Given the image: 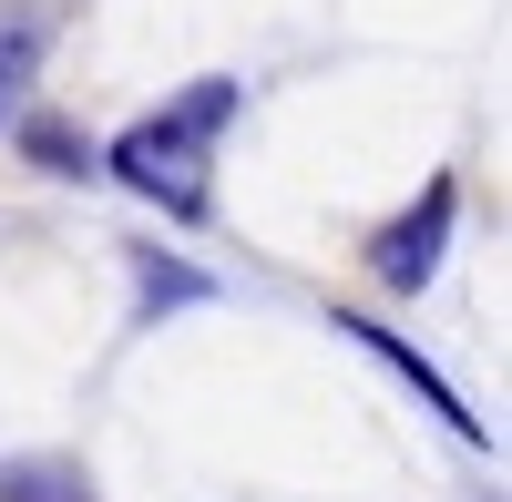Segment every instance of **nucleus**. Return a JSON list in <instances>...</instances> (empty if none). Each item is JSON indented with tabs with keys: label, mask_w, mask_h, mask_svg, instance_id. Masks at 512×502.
Instances as JSON below:
<instances>
[{
	"label": "nucleus",
	"mask_w": 512,
	"mask_h": 502,
	"mask_svg": "<svg viewBox=\"0 0 512 502\" xmlns=\"http://www.w3.org/2000/svg\"><path fill=\"white\" fill-rule=\"evenodd\" d=\"M21 154L41 164V175H93V144H82L72 123H52V113H31V123H21Z\"/></svg>",
	"instance_id": "obj_5"
},
{
	"label": "nucleus",
	"mask_w": 512,
	"mask_h": 502,
	"mask_svg": "<svg viewBox=\"0 0 512 502\" xmlns=\"http://www.w3.org/2000/svg\"><path fill=\"white\" fill-rule=\"evenodd\" d=\"M328 328H338V339H359L369 359H390V369H400V380H410L420 400H431V410H441V421H451L461 441H482V421H472V410H461V390L441 380V369H431V359H410V349H400V339H390V328H379V318H359V308H328Z\"/></svg>",
	"instance_id": "obj_3"
},
{
	"label": "nucleus",
	"mask_w": 512,
	"mask_h": 502,
	"mask_svg": "<svg viewBox=\"0 0 512 502\" xmlns=\"http://www.w3.org/2000/svg\"><path fill=\"white\" fill-rule=\"evenodd\" d=\"M236 103H246V82H226V72H205L195 93H175L164 113H144L134 134L113 144V175L134 185L144 205H164V216H205V154H216V134L236 123Z\"/></svg>",
	"instance_id": "obj_1"
},
{
	"label": "nucleus",
	"mask_w": 512,
	"mask_h": 502,
	"mask_svg": "<svg viewBox=\"0 0 512 502\" xmlns=\"http://www.w3.org/2000/svg\"><path fill=\"white\" fill-rule=\"evenodd\" d=\"M31 62H41V21H0V113L21 103V82H31Z\"/></svg>",
	"instance_id": "obj_6"
},
{
	"label": "nucleus",
	"mask_w": 512,
	"mask_h": 502,
	"mask_svg": "<svg viewBox=\"0 0 512 502\" xmlns=\"http://www.w3.org/2000/svg\"><path fill=\"white\" fill-rule=\"evenodd\" d=\"M185 298H205V277H195V267H164V257H144V308H185Z\"/></svg>",
	"instance_id": "obj_7"
},
{
	"label": "nucleus",
	"mask_w": 512,
	"mask_h": 502,
	"mask_svg": "<svg viewBox=\"0 0 512 502\" xmlns=\"http://www.w3.org/2000/svg\"><path fill=\"white\" fill-rule=\"evenodd\" d=\"M0 502H93L72 462H0Z\"/></svg>",
	"instance_id": "obj_4"
},
{
	"label": "nucleus",
	"mask_w": 512,
	"mask_h": 502,
	"mask_svg": "<svg viewBox=\"0 0 512 502\" xmlns=\"http://www.w3.org/2000/svg\"><path fill=\"white\" fill-rule=\"evenodd\" d=\"M451 216H461V185H451V175H431V185H420V205H410V216H390V226L369 236V277H379V287H400V298H420V287L441 277Z\"/></svg>",
	"instance_id": "obj_2"
}]
</instances>
